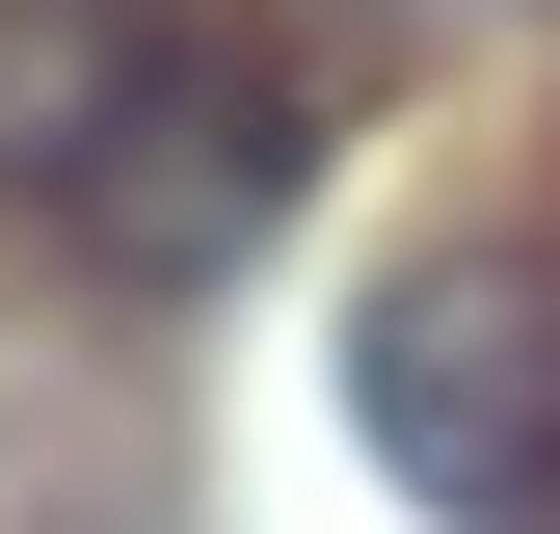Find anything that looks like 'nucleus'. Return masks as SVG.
<instances>
[{
  "label": "nucleus",
  "instance_id": "f257e3e1",
  "mask_svg": "<svg viewBox=\"0 0 560 534\" xmlns=\"http://www.w3.org/2000/svg\"><path fill=\"white\" fill-rule=\"evenodd\" d=\"M347 428L400 454V508L428 534H560V241H428L374 267V321H347Z\"/></svg>",
  "mask_w": 560,
  "mask_h": 534
},
{
  "label": "nucleus",
  "instance_id": "f03ea898",
  "mask_svg": "<svg viewBox=\"0 0 560 534\" xmlns=\"http://www.w3.org/2000/svg\"><path fill=\"white\" fill-rule=\"evenodd\" d=\"M187 81H214V27H187V0H0V214L81 241Z\"/></svg>",
  "mask_w": 560,
  "mask_h": 534
},
{
  "label": "nucleus",
  "instance_id": "7ed1b4c3",
  "mask_svg": "<svg viewBox=\"0 0 560 534\" xmlns=\"http://www.w3.org/2000/svg\"><path fill=\"white\" fill-rule=\"evenodd\" d=\"M294 187H320V107L214 54V81H187L161 134H133V187L81 214V267H133V294H214L241 241H294Z\"/></svg>",
  "mask_w": 560,
  "mask_h": 534
}]
</instances>
